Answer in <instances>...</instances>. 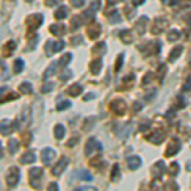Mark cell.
<instances>
[{
  "mask_svg": "<svg viewBox=\"0 0 191 191\" xmlns=\"http://www.w3.org/2000/svg\"><path fill=\"white\" fill-rule=\"evenodd\" d=\"M19 176H21L19 170L17 168V167H12L9 171H8V173H6V184L9 185L10 187L15 186L17 184H18Z\"/></svg>",
  "mask_w": 191,
  "mask_h": 191,
  "instance_id": "6da1fadb",
  "label": "cell"
},
{
  "mask_svg": "<svg viewBox=\"0 0 191 191\" xmlns=\"http://www.w3.org/2000/svg\"><path fill=\"white\" fill-rule=\"evenodd\" d=\"M42 162L46 164V166H51V163L54 162L55 157H56V153L55 150H53L51 148H46L45 150H42Z\"/></svg>",
  "mask_w": 191,
  "mask_h": 191,
  "instance_id": "7a4b0ae2",
  "label": "cell"
},
{
  "mask_svg": "<svg viewBox=\"0 0 191 191\" xmlns=\"http://www.w3.org/2000/svg\"><path fill=\"white\" fill-rule=\"evenodd\" d=\"M97 148H99L102 150V145L97 140H96L94 138H91L87 142V144H85V154L87 155H91V153L94 152V150H97Z\"/></svg>",
  "mask_w": 191,
  "mask_h": 191,
  "instance_id": "3957f363",
  "label": "cell"
},
{
  "mask_svg": "<svg viewBox=\"0 0 191 191\" xmlns=\"http://www.w3.org/2000/svg\"><path fill=\"white\" fill-rule=\"evenodd\" d=\"M68 163H69V161H68V158H61L59 162H57V164L55 166V168H54V171H53V173L54 175H56V176H59V175H61L63 173V171L66 168V166H68Z\"/></svg>",
  "mask_w": 191,
  "mask_h": 191,
  "instance_id": "277c9868",
  "label": "cell"
},
{
  "mask_svg": "<svg viewBox=\"0 0 191 191\" xmlns=\"http://www.w3.org/2000/svg\"><path fill=\"white\" fill-rule=\"evenodd\" d=\"M168 150L166 152V155H173V154H176L178 150H180V143L178 140H172L168 145Z\"/></svg>",
  "mask_w": 191,
  "mask_h": 191,
  "instance_id": "5b68a950",
  "label": "cell"
},
{
  "mask_svg": "<svg viewBox=\"0 0 191 191\" xmlns=\"http://www.w3.org/2000/svg\"><path fill=\"white\" fill-rule=\"evenodd\" d=\"M140 164H142V161L139 157H130L127 159V166L130 170H136L138 167H140Z\"/></svg>",
  "mask_w": 191,
  "mask_h": 191,
  "instance_id": "8992f818",
  "label": "cell"
},
{
  "mask_svg": "<svg viewBox=\"0 0 191 191\" xmlns=\"http://www.w3.org/2000/svg\"><path fill=\"white\" fill-rule=\"evenodd\" d=\"M41 176H42V170H41V168H31V171H29L31 184H32L34 180H38V181H40Z\"/></svg>",
  "mask_w": 191,
  "mask_h": 191,
  "instance_id": "52a82bcc",
  "label": "cell"
},
{
  "mask_svg": "<svg viewBox=\"0 0 191 191\" xmlns=\"http://www.w3.org/2000/svg\"><path fill=\"white\" fill-rule=\"evenodd\" d=\"M82 91H83V88H82V87H80L79 84H74V85H72L70 88L68 89V93L74 97V96L80 94V93H82Z\"/></svg>",
  "mask_w": 191,
  "mask_h": 191,
  "instance_id": "ba28073f",
  "label": "cell"
},
{
  "mask_svg": "<svg viewBox=\"0 0 191 191\" xmlns=\"http://www.w3.org/2000/svg\"><path fill=\"white\" fill-rule=\"evenodd\" d=\"M101 66H102V60L98 59V60H96L94 63L91 64V70L93 74H98L99 70H101Z\"/></svg>",
  "mask_w": 191,
  "mask_h": 191,
  "instance_id": "9c48e42d",
  "label": "cell"
},
{
  "mask_svg": "<svg viewBox=\"0 0 191 191\" xmlns=\"http://www.w3.org/2000/svg\"><path fill=\"white\" fill-rule=\"evenodd\" d=\"M78 175H79V178L83 180V181H92V180H93L92 175H91V173H89L88 171H87V170H82V171H79V172H78Z\"/></svg>",
  "mask_w": 191,
  "mask_h": 191,
  "instance_id": "30bf717a",
  "label": "cell"
},
{
  "mask_svg": "<svg viewBox=\"0 0 191 191\" xmlns=\"http://www.w3.org/2000/svg\"><path fill=\"white\" fill-rule=\"evenodd\" d=\"M34 159H36V155L28 152L22 157V163H32V162H34Z\"/></svg>",
  "mask_w": 191,
  "mask_h": 191,
  "instance_id": "8fae6325",
  "label": "cell"
},
{
  "mask_svg": "<svg viewBox=\"0 0 191 191\" xmlns=\"http://www.w3.org/2000/svg\"><path fill=\"white\" fill-rule=\"evenodd\" d=\"M64 135H65V129H64V126H63V125H57V126L55 127V136H56L57 139H63Z\"/></svg>",
  "mask_w": 191,
  "mask_h": 191,
  "instance_id": "7c38bea8",
  "label": "cell"
},
{
  "mask_svg": "<svg viewBox=\"0 0 191 191\" xmlns=\"http://www.w3.org/2000/svg\"><path fill=\"white\" fill-rule=\"evenodd\" d=\"M21 92H23V93H27V94H29V93H32V85H31V83H28V82H25V83H22L21 84Z\"/></svg>",
  "mask_w": 191,
  "mask_h": 191,
  "instance_id": "4fadbf2b",
  "label": "cell"
},
{
  "mask_svg": "<svg viewBox=\"0 0 191 191\" xmlns=\"http://www.w3.org/2000/svg\"><path fill=\"white\" fill-rule=\"evenodd\" d=\"M56 68H57V64L56 63H53L50 66H49V69L46 70V73H45V78H49L50 75H54L55 73H56Z\"/></svg>",
  "mask_w": 191,
  "mask_h": 191,
  "instance_id": "5bb4252c",
  "label": "cell"
},
{
  "mask_svg": "<svg viewBox=\"0 0 191 191\" xmlns=\"http://www.w3.org/2000/svg\"><path fill=\"white\" fill-rule=\"evenodd\" d=\"M23 68H24V64H23V61L21 59H18V60H15V63H14V73H21L22 70H23Z\"/></svg>",
  "mask_w": 191,
  "mask_h": 191,
  "instance_id": "9a60e30c",
  "label": "cell"
},
{
  "mask_svg": "<svg viewBox=\"0 0 191 191\" xmlns=\"http://www.w3.org/2000/svg\"><path fill=\"white\" fill-rule=\"evenodd\" d=\"M19 146V143L15 140V139H10L9 140V148H10V153H15L17 149Z\"/></svg>",
  "mask_w": 191,
  "mask_h": 191,
  "instance_id": "2e32d148",
  "label": "cell"
},
{
  "mask_svg": "<svg viewBox=\"0 0 191 191\" xmlns=\"http://www.w3.org/2000/svg\"><path fill=\"white\" fill-rule=\"evenodd\" d=\"M181 51H182V47H176L175 50L171 53V55H170V57H171V61H175V60L177 59V56L181 54Z\"/></svg>",
  "mask_w": 191,
  "mask_h": 191,
  "instance_id": "e0dca14e",
  "label": "cell"
},
{
  "mask_svg": "<svg viewBox=\"0 0 191 191\" xmlns=\"http://www.w3.org/2000/svg\"><path fill=\"white\" fill-rule=\"evenodd\" d=\"M63 47H64V42H63V41H57V42L54 43L53 51H54V53H59V51L63 50Z\"/></svg>",
  "mask_w": 191,
  "mask_h": 191,
  "instance_id": "ac0fdd59",
  "label": "cell"
},
{
  "mask_svg": "<svg viewBox=\"0 0 191 191\" xmlns=\"http://www.w3.org/2000/svg\"><path fill=\"white\" fill-rule=\"evenodd\" d=\"M70 57H72V55L70 54H68V55H64L63 57H61V60L59 61V64H60V66H65L69 61H70Z\"/></svg>",
  "mask_w": 191,
  "mask_h": 191,
  "instance_id": "d6986e66",
  "label": "cell"
},
{
  "mask_svg": "<svg viewBox=\"0 0 191 191\" xmlns=\"http://www.w3.org/2000/svg\"><path fill=\"white\" fill-rule=\"evenodd\" d=\"M55 15L57 17V18H60V19H61V18H65V17H66V8H60V9L55 13Z\"/></svg>",
  "mask_w": 191,
  "mask_h": 191,
  "instance_id": "ffe728a7",
  "label": "cell"
},
{
  "mask_svg": "<svg viewBox=\"0 0 191 191\" xmlns=\"http://www.w3.org/2000/svg\"><path fill=\"white\" fill-rule=\"evenodd\" d=\"M66 107H70V102H69V101H63L61 103H59V105H57V110L59 111H63Z\"/></svg>",
  "mask_w": 191,
  "mask_h": 191,
  "instance_id": "44dd1931",
  "label": "cell"
},
{
  "mask_svg": "<svg viewBox=\"0 0 191 191\" xmlns=\"http://www.w3.org/2000/svg\"><path fill=\"white\" fill-rule=\"evenodd\" d=\"M70 76H72V72H70V70H65V72L61 74V80H68Z\"/></svg>",
  "mask_w": 191,
  "mask_h": 191,
  "instance_id": "7402d4cb",
  "label": "cell"
},
{
  "mask_svg": "<svg viewBox=\"0 0 191 191\" xmlns=\"http://www.w3.org/2000/svg\"><path fill=\"white\" fill-rule=\"evenodd\" d=\"M124 63V55H120L119 56V63H116V72H119L121 69V65Z\"/></svg>",
  "mask_w": 191,
  "mask_h": 191,
  "instance_id": "603a6c76",
  "label": "cell"
},
{
  "mask_svg": "<svg viewBox=\"0 0 191 191\" xmlns=\"http://www.w3.org/2000/svg\"><path fill=\"white\" fill-rule=\"evenodd\" d=\"M116 175H119V166H117V164H115V166H114V173H112V176H111L112 181H116L117 180L116 178Z\"/></svg>",
  "mask_w": 191,
  "mask_h": 191,
  "instance_id": "cb8c5ba5",
  "label": "cell"
},
{
  "mask_svg": "<svg viewBox=\"0 0 191 191\" xmlns=\"http://www.w3.org/2000/svg\"><path fill=\"white\" fill-rule=\"evenodd\" d=\"M53 87H54V83H50L47 87L45 85L43 87V89H42V92H50V91H53Z\"/></svg>",
  "mask_w": 191,
  "mask_h": 191,
  "instance_id": "d4e9b609",
  "label": "cell"
},
{
  "mask_svg": "<svg viewBox=\"0 0 191 191\" xmlns=\"http://www.w3.org/2000/svg\"><path fill=\"white\" fill-rule=\"evenodd\" d=\"M83 2H84V0H74V3H75L76 6H80L83 4Z\"/></svg>",
  "mask_w": 191,
  "mask_h": 191,
  "instance_id": "484cf974",
  "label": "cell"
},
{
  "mask_svg": "<svg viewBox=\"0 0 191 191\" xmlns=\"http://www.w3.org/2000/svg\"><path fill=\"white\" fill-rule=\"evenodd\" d=\"M53 189H57V185H56V184H51V185L49 186V190H53Z\"/></svg>",
  "mask_w": 191,
  "mask_h": 191,
  "instance_id": "4316f807",
  "label": "cell"
},
{
  "mask_svg": "<svg viewBox=\"0 0 191 191\" xmlns=\"http://www.w3.org/2000/svg\"><path fill=\"white\" fill-rule=\"evenodd\" d=\"M144 0H134V4H142Z\"/></svg>",
  "mask_w": 191,
  "mask_h": 191,
  "instance_id": "83f0119b",
  "label": "cell"
}]
</instances>
